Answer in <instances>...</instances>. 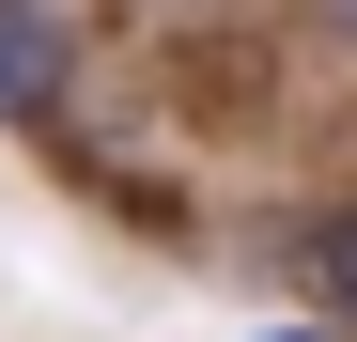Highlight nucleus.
<instances>
[{
  "instance_id": "2",
  "label": "nucleus",
  "mask_w": 357,
  "mask_h": 342,
  "mask_svg": "<svg viewBox=\"0 0 357 342\" xmlns=\"http://www.w3.org/2000/svg\"><path fill=\"white\" fill-rule=\"evenodd\" d=\"M311 296H326V327L357 342V202H342L326 234H311Z\"/></svg>"
},
{
  "instance_id": "3",
  "label": "nucleus",
  "mask_w": 357,
  "mask_h": 342,
  "mask_svg": "<svg viewBox=\"0 0 357 342\" xmlns=\"http://www.w3.org/2000/svg\"><path fill=\"white\" fill-rule=\"evenodd\" d=\"M280 342H342V327H280Z\"/></svg>"
},
{
  "instance_id": "1",
  "label": "nucleus",
  "mask_w": 357,
  "mask_h": 342,
  "mask_svg": "<svg viewBox=\"0 0 357 342\" xmlns=\"http://www.w3.org/2000/svg\"><path fill=\"white\" fill-rule=\"evenodd\" d=\"M47 109H63V16L0 0V125H47Z\"/></svg>"
}]
</instances>
